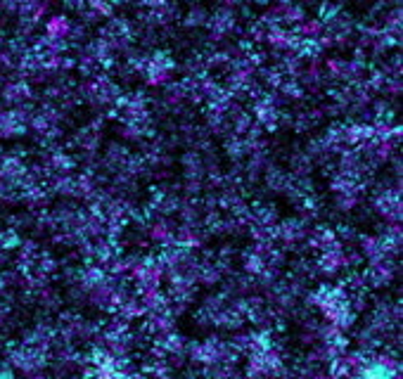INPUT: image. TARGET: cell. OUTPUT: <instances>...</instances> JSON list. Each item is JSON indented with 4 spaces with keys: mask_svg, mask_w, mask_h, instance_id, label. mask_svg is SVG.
Returning a JSON list of instances; mask_svg holds the SVG:
<instances>
[{
    "mask_svg": "<svg viewBox=\"0 0 403 379\" xmlns=\"http://www.w3.org/2000/svg\"><path fill=\"white\" fill-rule=\"evenodd\" d=\"M363 379H394V370L387 363H370L363 370Z\"/></svg>",
    "mask_w": 403,
    "mask_h": 379,
    "instance_id": "6da1fadb",
    "label": "cell"
}]
</instances>
